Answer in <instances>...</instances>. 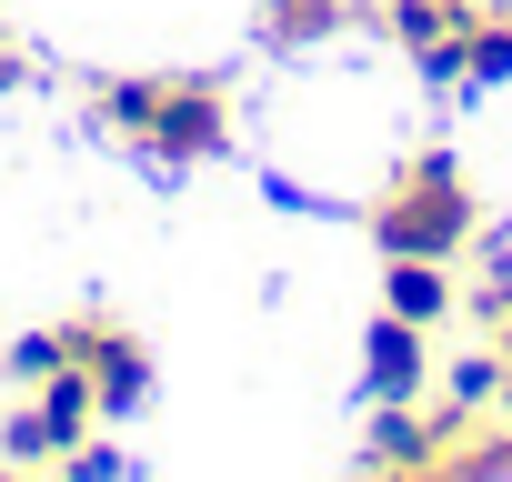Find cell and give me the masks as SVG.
<instances>
[{
	"label": "cell",
	"mask_w": 512,
	"mask_h": 482,
	"mask_svg": "<svg viewBox=\"0 0 512 482\" xmlns=\"http://www.w3.org/2000/svg\"><path fill=\"white\" fill-rule=\"evenodd\" d=\"M91 111L121 131V141H141L151 161H211L221 141H231V101H221V81H191V71H151V81H91Z\"/></svg>",
	"instance_id": "6da1fadb"
},
{
	"label": "cell",
	"mask_w": 512,
	"mask_h": 482,
	"mask_svg": "<svg viewBox=\"0 0 512 482\" xmlns=\"http://www.w3.org/2000/svg\"><path fill=\"white\" fill-rule=\"evenodd\" d=\"M472 231H482V211H472V191H462V171H452L442 151L402 161V181H392V191H382V211H372V241H382V262H392V252L452 262Z\"/></svg>",
	"instance_id": "7a4b0ae2"
},
{
	"label": "cell",
	"mask_w": 512,
	"mask_h": 482,
	"mask_svg": "<svg viewBox=\"0 0 512 482\" xmlns=\"http://www.w3.org/2000/svg\"><path fill=\"white\" fill-rule=\"evenodd\" d=\"M101 422V392H91V372H41L31 382V402L0 422V462H21V472H41V462H71V442Z\"/></svg>",
	"instance_id": "3957f363"
},
{
	"label": "cell",
	"mask_w": 512,
	"mask_h": 482,
	"mask_svg": "<svg viewBox=\"0 0 512 482\" xmlns=\"http://www.w3.org/2000/svg\"><path fill=\"white\" fill-rule=\"evenodd\" d=\"M61 332H71V372H91V392H101V422H121V412L151 392L141 332H121V322H101V312H81V322H61Z\"/></svg>",
	"instance_id": "277c9868"
},
{
	"label": "cell",
	"mask_w": 512,
	"mask_h": 482,
	"mask_svg": "<svg viewBox=\"0 0 512 482\" xmlns=\"http://www.w3.org/2000/svg\"><path fill=\"white\" fill-rule=\"evenodd\" d=\"M472 11H482V0H382L392 41H402L432 81H462V61H472Z\"/></svg>",
	"instance_id": "5b68a950"
},
{
	"label": "cell",
	"mask_w": 512,
	"mask_h": 482,
	"mask_svg": "<svg viewBox=\"0 0 512 482\" xmlns=\"http://www.w3.org/2000/svg\"><path fill=\"white\" fill-rule=\"evenodd\" d=\"M372 392L382 402H422L432 392V332L422 322H402V312L372 322Z\"/></svg>",
	"instance_id": "8992f818"
},
{
	"label": "cell",
	"mask_w": 512,
	"mask_h": 482,
	"mask_svg": "<svg viewBox=\"0 0 512 482\" xmlns=\"http://www.w3.org/2000/svg\"><path fill=\"white\" fill-rule=\"evenodd\" d=\"M382 312H402V322H452V272L442 262H422V252H392V272H382Z\"/></svg>",
	"instance_id": "52a82bcc"
},
{
	"label": "cell",
	"mask_w": 512,
	"mask_h": 482,
	"mask_svg": "<svg viewBox=\"0 0 512 482\" xmlns=\"http://www.w3.org/2000/svg\"><path fill=\"white\" fill-rule=\"evenodd\" d=\"M462 81H512V0H482L472 11V61Z\"/></svg>",
	"instance_id": "ba28073f"
},
{
	"label": "cell",
	"mask_w": 512,
	"mask_h": 482,
	"mask_svg": "<svg viewBox=\"0 0 512 482\" xmlns=\"http://www.w3.org/2000/svg\"><path fill=\"white\" fill-rule=\"evenodd\" d=\"M61 362H71V332H61V322H51V332H21V342H11V352H0V372H11V382H21V392H31V382H41V372H61Z\"/></svg>",
	"instance_id": "9c48e42d"
},
{
	"label": "cell",
	"mask_w": 512,
	"mask_h": 482,
	"mask_svg": "<svg viewBox=\"0 0 512 482\" xmlns=\"http://www.w3.org/2000/svg\"><path fill=\"white\" fill-rule=\"evenodd\" d=\"M502 392V352H462L452 372H442V402H462V412H482Z\"/></svg>",
	"instance_id": "30bf717a"
},
{
	"label": "cell",
	"mask_w": 512,
	"mask_h": 482,
	"mask_svg": "<svg viewBox=\"0 0 512 482\" xmlns=\"http://www.w3.org/2000/svg\"><path fill=\"white\" fill-rule=\"evenodd\" d=\"M352 0H272V41H322Z\"/></svg>",
	"instance_id": "8fae6325"
},
{
	"label": "cell",
	"mask_w": 512,
	"mask_h": 482,
	"mask_svg": "<svg viewBox=\"0 0 512 482\" xmlns=\"http://www.w3.org/2000/svg\"><path fill=\"white\" fill-rule=\"evenodd\" d=\"M71 482H131V462H121L111 442H91V432H81V442H71Z\"/></svg>",
	"instance_id": "7c38bea8"
},
{
	"label": "cell",
	"mask_w": 512,
	"mask_h": 482,
	"mask_svg": "<svg viewBox=\"0 0 512 482\" xmlns=\"http://www.w3.org/2000/svg\"><path fill=\"white\" fill-rule=\"evenodd\" d=\"M492 352H502V382H512V312L492 322Z\"/></svg>",
	"instance_id": "4fadbf2b"
},
{
	"label": "cell",
	"mask_w": 512,
	"mask_h": 482,
	"mask_svg": "<svg viewBox=\"0 0 512 482\" xmlns=\"http://www.w3.org/2000/svg\"><path fill=\"white\" fill-rule=\"evenodd\" d=\"M11 81H21V51H11V41H0V91H11Z\"/></svg>",
	"instance_id": "5bb4252c"
},
{
	"label": "cell",
	"mask_w": 512,
	"mask_h": 482,
	"mask_svg": "<svg viewBox=\"0 0 512 482\" xmlns=\"http://www.w3.org/2000/svg\"><path fill=\"white\" fill-rule=\"evenodd\" d=\"M0 482H31V472H21V462H0Z\"/></svg>",
	"instance_id": "9a60e30c"
},
{
	"label": "cell",
	"mask_w": 512,
	"mask_h": 482,
	"mask_svg": "<svg viewBox=\"0 0 512 482\" xmlns=\"http://www.w3.org/2000/svg\"><path fill=\"white\" fill-rule=\"evenodd\" d=\"M41 482H71V472H41Z\"/></svg>",
	"instance_id": "2e32d148"
}]
</instances>
